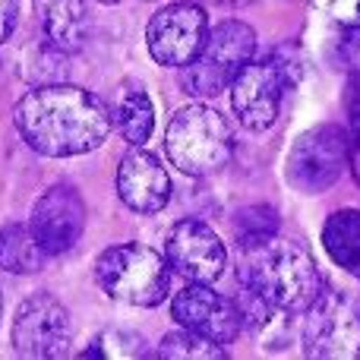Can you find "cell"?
I'll use <instances>...</instances> for the list:
<instances>
[{
    "instance_id": "cell-1",
    "label": "cell",
    "mask_w": 360,
    "mask_h": 360,
    "mask_svg": "<svg viewBox=\"0 0 360 360\" xmlns=\"http://www.w3.org/2000/svg\"><path fill=\"white\" fill-rule=\"evenodd\" d=\"M13 124L22 143L44 158H73L95 152L111 133V111L79 86L44 82L16 101Z\"/></svg>"
},
{
    "instance_id": "cell-2",
    "label": "cell",
    "mask_w": 360,
    "mask_h": 360,
    "mask_svg": "<svg viewBox=\"0 0 360 360\" xmlns=\"http://www.w3.org/2000/svg\"><path fill=\"white\" fill-rule=\"evenodd\" d=\"M247 253V262L237 275L250 281L278 313H288V316L307 313L326 288L313 256L294 240H275L272 237L262 247H253Z\"/></svg>"
},
{
    "instance_id": "cell-3",
    "label": "cell",
    "mask_w": 360,
    "mask_h": 360,
    "mask_svg": "<svg viewBox=\"0 0 360 360\" xmlns=\"http://www.w3.org/2000/svg\"><path fill=\"white\" fill-rule=\"evenodd\" d=\"M165 152L186 177H209L234 155L231 124L209 105H186L171 117L165 133Z\"/></svg>"
},
{
    "instance_id": "cell-4",
    "label": "cell",
    "mask_w": 360,
    "mask_h": 360,
    "mask_svg": "<svg viewBox=\"0 0 360 360\" xmlns=\"http://www.w3.org/2000/svg\"><path fill=\"white\" fill-rule=\"evenodd\" d=\"M95 278L111 300L130 307H158L171 291V266L146 243L108 247L95 262Z\"/></svg>"
},
{
    "instance_id": "cell-5",
    "label": "cell",
    "mask_w": 360,
    "mask_h": 360,
    "mask_svg": "<svg viewBox=\"0 0 360 360\" xmlns=\"http://www.w3.org/2000/svg\"><path fill=\"white\" fill-rule=\"evenodd\" d=\"M253 54H256V32L247 22H240V19L218 22L205 35L202 51L184 67L180 86L193 98H215L253 60Z\"/></svg>"
},
{
    "instance_id": "cell-6",
    "label": "cell",
    "mask_w": 360,
    "mask_h": 360,
    "mask_svg": "<svg viewBox=\"0 0 360 360\" xmlns=\"http://www.w3.org/2000/svg\"><path fill=\"white\" fill-rule=\"evenodd\" d=\"M304 348L323 360L360 357V294L323 288L307 310Z\"/></svg>"
},
{
    "instance_id": "cell-7",
    "label": "cell",
    "mask_w": 360,
    "mask_h": 360,
    "mask_svg": "<svg viewBox=\"0 0 360 360\" xmlns=\"http://www.w3.org/2000/svg\"><path fill=\"white\" fill-rule=\"evenodd\" d=\"M348 133L338 124H319L294 139L285 162V180L297 193L316 196L338 184L348 165Z\"/></svg>"
},
{
    "instance_id": "cell-8",
    "label": "cell",
    "mask_w": 360,
    "mask_h": 360,
    "mask_svg": "<svg viewBox=\"0 0 360 360\" xmlns=\"http://www.w3.org/2000/svg\"><path fill=\"white\" fill-rule=\"evenodd\" d=\"M291 82L294 79L288 76V63H281L278 57L250 60L228 86L237 120L253 133L269 130L278 120L281 98L291 89Z\"/></svg>"
},
{
    "instance_id": "cell-9",
    "label": "cell",
    "mask_w": 360,
    "mask_h": 360,
    "mask_svg": "<svg viewBox=\"0 0 360 360\" xmlns=\"http://www.w3.org/2000/svg\"><path fill=\"white\" fill-rule=\"evenodd\" d=\"M73 342V323L57 297L38 291L25 297L13 319V348L22 357H63Z\"/></svg>"
},
{
    "instance_id": "cell-10",
    "label": "cell",
    "mask_w": 360,
    "mask_h": 360,
    "mask_svg": "<svg viewBox=\"0 0 360 360\" xmlns=\"http://www.w3.org/2000/svg\"><path fill=\"white\" fill-rule=\"evenodd\" d=\"M209 35V16L196 4H168L149 19L146 41L149 54L162 67H186L202 51Z\"/></svg>"
},
{
    "instance_id": "cell-11",
    "label": "cell",
    "mask_w": 360,
    "mask_h": 360,
    "mask_svg": "<svg viewBox=\"0 0 360 360\" xmlns=\"http://www.w3.org/2000/svg\"><path fill=\"white\" fill-rule=\"evenodd\" d=\"M29 228L51 256L73 250L86 228V202H82L79 190L70 184L48 186L32 209Z\"/></svg>"
},
{
    "instance_id": "cell-12",
    "label": "cell",
    "mask_w": 360,
    "mask_h": 360,
    "mask_svg": "<svg viewBox=\"0 0 360 360\" xmlns=\"http://www.w3.org/2000/svg\"><path fill=\"white\" fill-rule=\"evenodd\" d=\"M165 259L186 281L212 285L224 272L228 253H224L221 237L209 224L186 218V221H177L171 228L168 240H165Z\"/></svg>"
},
{
    "instance_id": "cell-13",
    "label": "cell",
    "mask_w": 360,
    "mask_h": 360,
    "mask_svg": "<svg viewBox=\"0 0 360 360\" xmlns=\"http://www.w3.org/2000/svg\"><path fill=\"white\" fill-rule=\"evenodd\" d=\"M171 313L184 329L196 332V335L209 338L221 348L234 342L237 332H240V313H237L234 300L221 297L209 285H199V281H193L190 288L174 294Z\"/></svg>"
},
{
    "instance_id": "cell-14",
    "label": "cell",
    "mask_w": 360,
    "mask_h": 360,
    "mask_svg": "<svg viewBox=\"0 0 360 360\" xmlns=\"http://www.w3.org/2000/svg\"><path fill=\"white\" fill-rule=\"evenodd\" d=\"M117 196L127 209L139 212V215H155L171 199V177L152 152H143L136 146L120 158Z\"/></svg>"
},
{
    "instance_id": "cell-15",
    "label": "cell",
    "mask_w": 360,
    "mask_h": 360,
    "mask_svg": "<svg viewBox=\"0 0 360 360\" xmlns=\"http://www.w3.org/2000/svg\"><path fill=\"white\" fill-rule=\"evenodd\" d=\"M44 44L57 54H76L89 38V10L82 0H32Z\"/></svg>"
},
{
    "instance_id": "cell-16",
    "label": "cell",
    "mask_w": 360,
    "mask_h": 360,
    "mask_svg": "<svg viewBox=\"0 0 360 360\" xmlns=\"http://www.w3.org/2000/svg\"><path fill=\"white\" fill-rule=\"evenodd\" d=\"M48 250L35 240L29 224L10 221L0 228V269L10 275H35L48 262Z\"/></svg>"
},
{
    "instance_id": "cell-17",
    "label": "cell",
    "mask_w": 360,
    "mask_h": 360,
    "mask_svg": "<svg viewBox=\"0 0 360 360\" xmlns=\"http://www.w3.org/2000/svg\"><path fill=\"white\" fill-rule=\"evenodd\" d=\"M323 247L345 272L360 278V212L357 209L332 212L323 228Z\"/></svg>"
},
{
    "instance_id": "cell-18",
    "label": "cell",
    "mask_w": 360,
    "mask_h": 360,
    "mask_svg": "<svg viewBox=\"0 0 360 360\" xmlns=\"http://www.w3.org/2000/svg\"><path fill=\"white\" fill-rule=\"evenodd\" d=\"M114 124H117L120 136L130 146H143L149 143L152 130H155V108H152L149 95L133 89L124 98L117 101V111H114Z\"/></svg>"
},
{
    "instance_id": "cell-19",
    "label": "cell",
    "mask_w": 360,
    "mask_h": 360,
    "mask_svg": "<svg viewBox=\"0 0 360 360\" xmlns=\"http://www.w3.org/2000/svg\"><path fill=\"white\" fill-rule=\"evenodd\" d=\"M278 212L272 205H243L237 209L234 215V237L243 250H253V247H262L266 240H272L278 234Z\"/></svg>"
},
{
    "instance_id": "cell-20",
    "label": "cell",
    "mask_w": 360,
    "mask_h": 360,
    "mask_svg": "<svg viewBox=\"0 0 360 360\" xmlns=\"http://www.w3.org/2000/svg\"><path fill=\"white\" fill-rule=\"evenodd\" d=\"M158 357H168V360H221L224 348L209 338L196 335V332L184 329V332H171V335L162 338L158 345Z\"/></svg>"
},
{
    "instance_id": "cell-21",
    "label": "cell",
    "mask_w": 360,
    "mask_h": 360,
    "mask_svg": "<svg viewBox=\"0 0 360 360\" xmlns=\"http://www.w3.org/2000/svg\"><path fill=\"white\" fill-rule=\"evenodd\" d=\"M313 6L345 29L360 25V0H313Z\"/></svg>"
},
{
    "instance_id": "cell-22",
    "label": "cell",
    "mask_w": 360,
    "mask_h": 360,
    "mask_svg": "<svg viewBox=\"0 0 360 360\" xmlns=\"http://www.w3.org/2000/svg\"><path fill=\"white\" fill-rule=\"evenodd\" d=\"M338 63H342L348 73H360V25L342 32L338 38Z\"/></svg>"
},
{
    "instance_id": "cell-23",
    "label": "cell",
    "mask_w": 360,
    "mask_h": 360,
    "mask_svg": "<svg viewBox=\"0 0 360 360\" xmlns=\"http://www.w3.org/2000/svg\"><path fill=\"white\" fill-rule=\"evenodd\" d=\"M345 111H348L351 127L360 133V73H351L348 86H345Z\"/></svg>"
},
{
    "instance_id": "cell-24",
    "label": "cell",
    "mask_w": 360,
    "mask_h": 360,
    "mask_svg": "<svg viewBox=\"0 0 360 360\" xmlns=\"http://www.w3.org/2000/svg\"><path fill=\"white\" fill-rule=\"evenodd\" d=\"M19 25V0H0V44L10 41Z\"/></svg>"
},
{
    "instance_id": "cell-25",
    "label": "cell",
    "mask_w": 360,
    "mask_h": 360,
    "mask_svg": "<svg viewBox=\"0 0 360 360\" xmlns=\"http://www.w3.org/2000/svg\"><path fill=\"white\" fill-rule=\"evenodd\" d=\"M348 165H351V174H354V180L360 184V133H357L354 146L348 149Z\"/></svg>"
},
{
    "instance_id": "cell-26",
    "label": "cell",
    "mask_w": 360,
    "mask_h": 360,
    "mask_svg": "<svg viewBox=\"0 0 360 360\" xmlns=\"http://www.w3.org/2000/svg\"><path fill=\"white\" fill-rule=\"evenodd\" d=\"M98 4H108V6H114V4H120V0H98Z\"/></svg>"
},
{
    "instance_id": "cell-27",
    "label": "cell",
    "mask_w": 360,
    "mask_h": 360,
    "mask_svg": "<svg viewBox=\"0 0 360 360\" xmlns=\"http://www.w3.org/2000/svg\"><path fill=\"white\" fill-rule=\"evenodd\" d=\"M0 313H4V297H0Z\"/></svg>"
}]
</instances>
